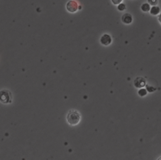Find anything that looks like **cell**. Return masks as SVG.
I'll return each mask as SVG.
<instances>
[{
    "label": "cell",
    "instance_id": "obj_15",
    "mask_svg": "<svg viewBox=\"0 0 161 160\" xmlns=\"http://www.w3.org/2000/svg\"><path fill=\"white\" fill-rule=\"evenodd\" d=\"M157 160H161V157H160V158H159L158 159H157Z\"/></svg>",
    "mask_w": 161,
    "mask_h": 160
},
{
    "label": "cell",
    "instance_id": "obj_8",
    "mask_svg": "<svg viewBox=\"0 0 161 160\" xmlns=\"http://www.w3.org/2000/svg\"><path fill=\"white\" fill-rule=\"evenodd\" d=\"M150 5L149 4V3H144L141 6V9L144 12H148L150 11Z\"/></svg>",
    "mask_w": 161,
    "mask_h": 160
},
{
    "label": "cell",
    "instance_id": "obj_10",
    "mask_svg": "<svg viewBox=\"0 0 161 160\" xmlns=\"http://www.w3.org/2000/svg\"><path fill=\"white\" fill-rule=\"evenodd\" d=\"M125 8H126V6H125V5L123 4V3H120V4H119L118 6V9L120 11H124Z\"/></svg>",
    "mask_w": 161,
    "mask_h": 160
},
{
    "label": "cell",
    "instance_id": "obj_14",
    "mask_svg": "<svg viewBox=\"0 0 161 160\" xmlns=\"http://www.w3.org/2000/svg\"><path fill=\"white\" fill-rule=\"evenodd\" d=\"M159 22H160V24H161V14L159 15Z\"/></svg>",
    "mask_w": 161,
    "mask_h": 160
},
{
    "label": "cell",
    "instance_id": "obj_1",
    "mask_svg": "<svg viewBox=\"0 0 161 160\" xmlns=\"http://www.w3.org/2000/svg\"><path fill=\"white\" fill-rule=\"evenodd\" d=\"M80 120V115L78 111L72 110L69 112L67 116V121L70 126H76Z\"/></svg>",
    "mask_w": 161,
    "mask_h": 160
},
{
    "label": "cell",
    "instance_id": "obj_12",
    "mask_svg": "<svg viewBox=\"0 0 161 160\" xmlns=\"http://www.w3.org/2000/svg\"><path fill=\"white\" fill-rule=\"evenodd\" d=\"M149 1V4L151 5H156L157 4V2L158 1L157 0H148Z\"/></svg>",
    "mask_w": 161,
    "mask_h": 160
},
{
    "label": "cell",
    "instance_id": "obj_9",
    "mask_svg": "<svg viewBox=\"0 0 161 160\" xmlns=\"http://www.w3.org/2000/svg\"><path fill=\"white\" fill-rule=\"evenodd\" d=\"M147 94V90L145 89H141L140 90L138 91V94H139L140 96H141V97H144V96L146 95Z\"/></svg>",
    "mask_w": 161,
    "mask_h": 160
},
{
    "label": "cell",
    "instance_id": "obj_7",
    "mask_svg": "<svg viewBox=\"0 0 161 160\" xmlns=\"http://www.w3.org/2000/svg\"><path fill=\"white\" fill-rule=\"evenodd\" d=\"M150 13L152 15H157L160 13V8L157 6H153L150 9Z\"/></svg>",
    "mask_w": 161,
    "mask_h": 160
},
{
    "label": "cell",
    "instance_id": "obj_5",
    "mask_svg": "<svg viewBox=\"0 0 161 160\" xmlns=\"http://www.w3.org/2000/svg\"><path fill=\"white\" fill-rule=\"evenodd\" d=\"M146 81L142 77H137L134 81V85L137 88H142L146 85Z\"/></svg>",
    "mask_w": 161,
    "mask_h": 160
},
{
    "label": "cell",
    "instance_id": "obj_4",
    "mask_svg": "<svg viewBox=\"0 0 161 160\" xmlns=\"http://www.w3.org/2000/svg\"><path fill=\"white\" fill-rule=\"evenodd\" d=\"M111 41L112 40L110 35L108 34H105L103 35L100 39L101 43L105 46H108L109 45H110L111 43Z\"/></svg>",
    "mask_w": 161,
    "mask_h": 160
},
{
    "label": "cell",
    "instance_id": "obj_3",
    "mask_svg": "<svg viewBox=\"0 0 161 160\" xmlns=\"http://www.w3.org/2000/svg\"><path fill=\"white\" fill-rule=\"evenodd\" d=\"M66 8L70 13H74L78 9V5L75 1H70L67 3Z\"/></svg>",
    "mask_w": 161,
    "mask_h": 160
},
{
    "label": "cell",
    "instance_id": "obj_11",
    "mask_svg": "<svg viewBox=\"0 0 161 160\" xmlns=\"http://www.w3.org/2000/svg\"><path fill=\"white\" fill-rule=\"evenodd\" d=\"M146 88L148 90V91H149V92H154V91H156V88H154L152 87H151V86H150V85H146Z\"/></svg>",
    "mask_w": 161,
    "mask_h": 160
},
{
    "label": "cell",
    "instance_id": "obj_6",
    "mask_svg": "<svg viewBox=\"0 0 161 160\" xmlns=\"http://www.w3.org/2000/svg\"><path fill=\"white\" fill-rule=\"evenodd\" d=\"M121 20L125 24H130L132 22V17L129 13H125L122 17Z\"/></svg>",
    "mask_w": 161,
    "mask_h": 160
},
{
    "label": "cell",
    "instance_id": "obj_13",
    "mask_svg": "<svg viewBox=\"0 0 161 160\" xmlns=\"http://www.w3.org/2000/svg\"><path fill=\"white\" fill-rule=\"evenodd\" d=\"M111 1L114 5H117L120 4L121 2L122 1V0H111Z\"/></svg>",
    "mask_w": 161,
    "mask_h": 160
},
{
    "label": "cell",
    "instance_id": "obj_2",
    "mask_svg": "<svg viewBox=\"0 0 161 160\" xmlns=\"http://www.w3.org/2000/svg\"><path fill=\"white\" fill-rule=\"evenodd\" d=\"M11 93L8 90H3L0 92V101L3 104H8L11 102Z\"/></svg>",
    "mask_w": 161,
    "mask_h": 160
}]
</instances>
